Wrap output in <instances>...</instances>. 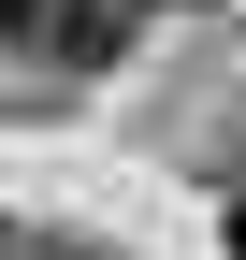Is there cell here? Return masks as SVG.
Wrapping results in <instances>:
<instances>
[{"mask_svg": "<svg viewBox=\"0 0 246 260\" xmlns=\"http://www.w3.org/2000/svg\"><path fill=\"white\" fill-rule=\"evenodd\" d=\"M131 29H145V0H73V15H58V44H44V58H73V73H102V58L131 44Z\"/></svg>", "mask_w": 246, "mask_h": 260, "instance_id": "1", "label": "cell"}, {"mask_svg": "<svg viewBox=\"0 0 246 260\" xmlns=\"http://www.w3.org/2000/svg\"><path fill=\"white\" fill-rule=\"evenodd\" d=\"M58 15L73 0H0V44H58Z\"/></svg>", "mask_w": 246, "mask_h": 260, "instance_id": "2", "label": "cell"}, {"mask_svg": "<svg viewBox=\"0 0 246 260\" xmlns=\"http://www.w3.org/2000/svg\"><path fill=\"white\" fill-rule=\"evenodd\" d=\"M0 260H15V232H0Z\"/></svg>", "mask_w": 246, "mask_h": 260, "instance_id": "5", "label": "cell"}, {"mask_svg": "<svg viewBox=\"0 0 246 260\" xmlns=\"http://www.w3.org/2000/svg\"><path fill=\"white\" fill-rule=\"evenodd\" d=\"M44 260H102V246H44Z\"/></svg>", "mask_w": 246, "mask_h": 260, "instance_id": "4", "label": "cell"}, {"mask_svg": "<svg viewBox=\"0 0 246 260\" xmlns=\"http://www.w3.org/2000/svg\"><path fill=\"white\" fill-rule=\"evenodd\" d=\"M232 260H246V174H232Z\"/></svg>", "mask_w": 246, "mask_h": 260, "instance_id": "3", "label": "cell"}]
</instances>
